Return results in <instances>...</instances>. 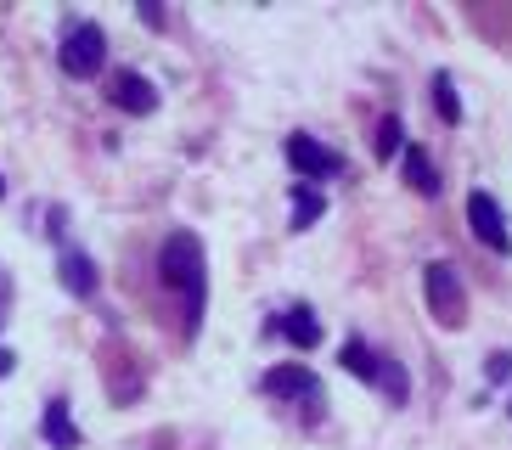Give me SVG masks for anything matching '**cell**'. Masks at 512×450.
Masks as SVG:
<instances>
[{
    "instance_id": "17",
    "label": "cell",
    "mask_w": 512,
    "mask_h": 450,
    "mask_svg": "<svg viewBox=\"0 0 512 450\" xmlns=\"http://www.w3.org/2000/svg\"><path fill=\"white\" fill-rule=\"evenodd\" d=\"M490 377H496V383H501V377H512V355H496V360H490Z\"/></svg>"
},
{
    "instance_id": "18",
    "label": "cell",
    "mask_w": 512,
    "mask_h": 450,
    "mask_svg": "<svg viewBox=\"0 0 512 450\" xmlns=\"http://www.w3.org/2000/svg\"><path fill=\"white\" fill-rule=\"evenodd\" d=\"M12 366H17V355H12V349H0V377L12 372Z\"/></svg>"
},
{
    "instance_id": "12",
    "label": "cell",
    "mask_w": 512,
    "mask_h": 450,
    "mask_svg": "<svg viewBox=\"0 0 512 450\" xmlns=\"http://www.w3.org/2000/svg\"><path fill=\"white\" fill-rule=\"evenodd\" d=\"M321 214H327V197H321L316 186H299V192H293V225L304 231V225H316Z\"/></svg>"
},
{
    "instance_id": "19",
    "label": "cell",
    "mask_w": 512,
    "mask_h": 450,
    "mask_svg": "<svg viewBox=\"0 0 512 450\" xmlns=\"http://www.w3.org/2000/svg\"><path fill=\"white\" fill-rule=\"evenodd\" d=\"M0 192H6V180H0Z\"/></svg>"
},
{
    "instance_id": "6",
    "label": "cell",
    "mask_w": 512,
    "mask_h": 450,
    "mask_svg": "<svg viewBox=\"0 0 512 450\" xmlns=\"http://www.w3.org/2000/svg\"><path fill=\"white\" fill-rule=\"evenodd\" d=\"M113 107H124V113H152L158 107V90H152L147 74H119L113 79Z\"/></svg>"
},
{
    "instance_id": "3",
    "label": "cell",
    "mask_w": 512,
    "mask_h": 450,
    "mask_svg": "<svg viewBox=\"0 0 512 450\" xmlns=\"http://www.w3.org/2000/svg\"><path fill=\"white\" fill-rule=\"evenodd\" d=\"M422 287H428V310H434L445 327H462L467 293H462V282H456V265H428L422 270Z\"/></svg>"
},
{
    "instance_id": "1",
    "label": "cell",
    "mask_w": 512,
    "mask_h": 450,
    "mask_svg": "<svg viewBox=\"0 0 512 450\" xmlns=\"http://www.w3.org/2000/svg\"><path fill=\"white\" fill-rule=\"evenodd\" d=\"M158 270H164V287H175L186 304V332H197L203 321V293H209V276H203V242L192 231H169L164 254H158Z\"/></svg>"
},
{
    "instance_id": "5",
    "label": "cell",
    "mask_w": 512,
    "mask_h": 450,
    "mask_svg": "<svg viewBox=\"0 0 512 450\" xmlns=\"http://www.w3.org/2000/svg\"><path fill=\"white\" fill-rule=\"evenodd\" d=\"M287 164L299 169L304 180H332L338 169H344V158L332 147H321L316 135H287Z\"/></svg>"
},
{
    "instance_id": "7",
    "label": "cell",
    "mask_w": 512,
    "mask_h": 450,
    "mask_svg": "<svg viewBox=\"0 0 512 450\" xmlns=\"http://www.w3.org/2000/svg\"><path fill=\"white\" fill-rule=\"evenodd\" d=\"M271 332H282L287 344H299V349H316V344H321V321H316L310 310H287V315H276Z\"/></svg>"
},
{
    "instance_id": "11",
    "label": "cell",
    "mask_w": 512,
    "mask_h": 450,
    "mask_svg": "<svg viewBox=\"0 0 512 450\" xmlns=\"http://www.w3.org/2000/svg\"><path fill=\"white\" fill-rule=\"evenodd\" d=\"M406 180L417 186L422 197H439V175H434V164H428V152L422 147H406Z\"/></svg>"
},
{
    "instance_id": "4",
    "label": "cell",
    "mask_w": 512,
    "mask_h": 450,
    "mask_svg": "<svg viewBox=\"0 0 512 450\" xmlns=\"http://www.w3.org/2000/svg\"><path fill=\"white\" fill-rule=\"evenodd\" d=\"M467 225H473V237L490 248V254H512V231H507V214L490 192H473L467 197Z\"/></svg>"
},
{
    "instance_id": "9",
    "label": "cell",
    "mask_w": 512,
    "mask_h": 450,
    "mask_svg": "<svg viewBox=\"0 0 512 450\" xmlns=\"http://www.w3.org/2000/svg\"><path fill=\"white\" fill-rule=\"evenodd\" d=\"M62 287H68V293H79V299H91V293H96V265L85 254H74V248L62 254Z\"/></svg>"
},
{
    "instance_id": "16",
    "label": "cell",
    "mask_w": 512,
    "mask_h": 450,
    "mask_svg": "<svg viewBox=\"0 0 512 450\" xmlns=\"http://www.w3.org/2000/svg\"><path fill=\"white\" fill-rule=\"evenodd\" d=\"M400 135H406V130H400V124H394V119H383V130H377V152L389 158V152L400 147Z\"/></svg>"
},
{
    "instance_id": "2",
    "label": "cell",
    "mask_w": 512,
    "mask_h": 450,
    "mask_svg": "<svg viewBox=\"0 0 512 450\" xmlns=\"http://www.w3.org/2000/svg\"><path fill=\"white\" fill-rule=\"evenodd\" d=\"M62 74L74 79H96L107 62V34L96 29V23H68V34H62Z\"/></svg>"
},
{
    "instance_id": "10",
    "label": "cell",
    "mask_w": 512,
    "mask_h": 450,
    "mask_svg": "<svg viewBox=\"0 0 512 450\" xmlns=\"http://www.w3.org/2000/svg\"><path fill=\"white\" fill-rule=\"evenodd\" d=\"M40 428H46V439H51L57 450H74V445H79L74 422H68V400H51V405H46V422H40Z\"/></svg>"
},
{
    "instance_id": "14",
    "label": "cell",
    "mask_w": 512,
    "mask_h": 450,
    "mask_svg": "<svg viewBox=\"0 0 512 450\" xmlns=\"http://www.w3.org/2000/svg\"><path fill=\"white\" fill-rule=\"evenodd\" d=\"M434 107H439V119H445V124H456V119H462V102H456L451 74H434Z\"/></svg>"
},
{
    "instance_id": "8",
    "label": "cell",
    "mask_w": 512,
    "mask_h": 450,
    "mask_svg": "<svg viewBox=\"0 0 512 450\" xmlns=\"http://www.w3.org/2000/svg\"><path fill=\"white\" fill-rule=\"evenodd\" d=\"M265 389L282 394V400H304V394H316V377L304 372V366H276V372L265 377Z\"/></svg>"
},
{
    "instance_id": "15",
    "label": "cell",
    "mask_w": 512,
    "mask_h": 450,
    "mask_svg": "<svg viewBox=\"0 0 512 450\" xmlns=\"http://www.w3.org/2000/svg\"><path fill=\"white\" fill-rule=\"evenodd\" d=\"M377 383H383V389H389L394 400H406V389H411V383H406V372H400V366H394L389 355H383V366H377Z\"/></svg>"
},
{
    "instance_id": "13",
    "label": "cell",
    "mask_w": 512,
    "mask_h": 450,
    "mask_svg": "<svg viewBox=\"0 0 512 450\" xmlns=\"http://www.w3.org/2000/svg\"><path fill=\"white\" fill-rule=\"evenodd\" d=\"M377 360H383V355H372L361 338H349V344H344V372L366 377V383H377Z\"/></svg>"
}]
</instances>
